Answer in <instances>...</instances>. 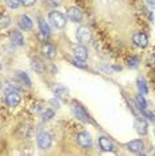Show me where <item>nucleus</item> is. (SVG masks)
<instances>
[{
	"mask_svg": "<svg viewBox=\"0 0 155 156\" xmlns=\"http://www.w3.org/2000/svg\"><path fill=\"white\" fill-rule=\"evenodd\" d=\"M48 19H50L52 26H54L55 28H59V30L64 28L66 24H67L66 15H63V13L59 12V11H51L50 15H48Z\"/></svg>",
	"mask_w": 155,
	"mask_h": 156,
	"instance_id": "f257e3e1",
	"label": "nucleus"
},
{
	"mask_svg": "<svg viewBox=\"0 0 155 156\" xmlns=\"http://www.w3.org/2000/svg\"><path fill=\"white\" fill-rule=\"evenodd\" d=\"M5 101H7V104H8L9 107L15 108V107H17V105L20 104L22 98H20V95H19V92L17 91H13V90L7 88V91H5Z\"/></svg>",
	"mask_w": 155,
	"mask_h": 156,
	"instance_id": "f03ea898",
	"label": "nucleus"
},
{
	"mask_svg": "<svg viewBox=\"0 0 155 156\" xmlns=\"http://www.w3.org/2000/svg\"><path fill=\"white\" fill-rule=\"evenodd\" d=\"M38 145L40 150H48V148L52 145V137L51 135L45 131H41V132L38 133Z\"/></svg>",
	"mask_w": 155,
	"mask_h": 156,
	"instance_id": "7ed1b4c3",
	"label": "nucleus"
},
{
	"mask_svg": "<svg viewBox=\"0 0 155 156\" xmlns=\"http://www.w3.org/2000/svg\"><path fill=\"white\" fill-rule=\"evenodd\" d=\"M67 17L74 23H80L83 19V12L79 7H70L67 9Z\"/></svg>",
	"mask_w": 155,
	"mask_h": 156,
	"instance_id": "20e7f679",
	"label": "nucleus"
},
{
	"mask_svg": "<svg viewBox=\"0 0 155 156\" xmlns=\"http://www.w3.org/2000/svg\"><path fill=\"white\" fill-rule=\"evenodd\" d=\"M76 140H78V144L82 148H90L91 145H92V137H91V135L88 132H86V131L78 133Z\"/></svg>",
	"mask_w": 155,
	"mask_h": 156,
	"instance_id": "39448f33",
	"label": "nucleus"
},
{
	"mask_svg": "<svg viewBox=\"0 0 155 156\" xmlns=\"http://www.w3.org/2000/svg\"><path fill=\"white\" fill-rule=\"evenodd\" d=\"M76 39L80 41V43H87V41L91 40V31L88 27H79L76 30Z\"/></svg>",
	"mask_w": 155,
	"mask_h": 156,
	"instance_id": "423d86ee",
	"label": "nucleus"
},
{
	"mask_svg": "<svg viewBox=\"0 0 155 156\" xmlns=\"http://www.w3.org/2000/svg\"><path fill=\"white\" fill-rule=\"evenodd\" d=\"M72 112H74V115H75L79 120H82V122H84V123H88L90 122V115L84 111L82 105L74 104L72 105Z\"/></svg>",
	"mask_w": 155,
	"mask_h": 156,
	"instance_id": "0eeeda50",
	"label": "nucleus"
},
{
	"mask_svg": "<svg viewBox=\"0 0 155 156\" xmlns=\"http://www.w3.org/2000/svg\"><path fill=\"white\" fill-rule=\"evenodd\" d=\"M132 41H134V44H135L136 47H139V48H146L147 45H149V37H147L144 34H142V32L134 35Z\"/></svg>",
	"mask_w": 155,
	"mask_h": 156,
	"instance_id": "6e6552de",
	"label": "nucleus"
},
{
	"mask_svg": "<svg viewBox=\"0 0 155 156\" xmlns=\"http://www.w3.org/2000/svg\"><path fill=\"white\" fill-rule=\"evenodd\" d=\"M74 56H75V60H79V62H86L87 60V49L83 45H75L74 47Z\"/></svg>",
	"mask_w": 155,
	"mask_h": 156,
	"instance_id": "1a4fd4ad",
	"label": "nucleus"
},
{
	"mask_svg": "<svg viewBox=\"0 0 155 156\" xmlns=\"http://www.w3.org/2000/svg\"><path fill=\"white\" fill-rule=\"evenodd\" d=\"M98 144H99V148L102 151H104V152H111V151H114V143L108 139V137H106V136H102L99 137V140H98Z\"/></svg>",
	"mask_w": 155,
	"mask_h": 156,
	"instance_id": "9d476101",
	"label": "nucleus"
},
{
	"mask_svg": "<svg viewBox=\"0 0 155 156\" xmlns=\"http://www.w3.org/2000/svg\"><path fill=\"white\" fill-rule=\"evenodd\" d=\"M127 148H128L130 152H132V154H140L144 148V143L140 139H136V140L130 141L127 144Z\"/></svg>",
	"mask_w": 155,
	"mask_h": 156,
	"instance_id": "9b49d317",
	"label": "nucleus"
},
{
	"mask_svg": "<svg viewBox=\"0 0 155 156\" xmlns=\"http://www.w3.org/2000/svg\"><path fill=\"white\" fill-rule=\"evenodd\" d=\"M41 51H43V54H44L45 58L50 59V60L55 59L56 55H58V51H56V48L52 44H50V43L43 44V48H41Z\"/></svg>",
	"mask_w": 155,
	"mask_h": 156,
	"instance_id": "f8f14e48",
	"label": "nucleus"
},
{
	"mask_svg": "<svg viewBox=\"0 0 155 156\" xmlns=\"http://www.w3.org/2000/svg\"><path fill=\"white\" fill-rule=\"evenodd\" d=\"M17 23H19V27L22 28V30H24V31L32 30V26H34L32 20H31L27 15H22V16H20L19 20H17Z\"/></svg>",
	"mask_w": 155,
	"mask_h": 156,
	"instance_id": "ddd939ff",
	"label": "nucleus"
},
{
	"mask_svg": "<svg viewBox=\"0 0 155 156\" xmlns=\"http://www.w3.org/2000/svg\"><path fill=\"white\" fill-rule=\"evenodd\" d=\"M9 36H11V41L15 45H17V47H22V45H24V37H23V35H22L20 31L13 30Z\"/></svg>",
	"mask_w": 155,
	"mask_h": 156,
	"instance_id": "4468645a",
	"label": "nucleus"
},
{
	"mask_svg": "<svg viewBox=\"0 0 155 156\" xmlns=\"http://www.w3.org/2000/svg\"><path fill=\"white\" fill-rule=\"evenodd\" d=\"M54 92H55L56 98L62 99V100H67V96H68V91H67L66 87H63V86H56V87H54Z\"/></svg>",
	"mask_w": 155,
	"mask_h": 156,
	"instance_id": "2eb2a0df",
	"label": "nucleus"
},
{
	"mask_svg": "<svg viewBox=\"0 0 155 156\" xmlns=\"http://www.w3.org/2000/svg\"><path fill=\"white\" fill-rule=\"evenodd\" d=\"M32 68L35 72H38V73H43L44 72V69H45V67H44V63L41 62L39 58H34L32 59Z\"/></svg>",
	"mask_w": 155,
	"mask_h": 156,
	"instance_id": "dca6fc26",
	"label": "nucleus"
},
{
	"mask_svg": "<svg viewBox=\"0 0 155 156\" xmlns=\"http://www.w3.org/2000/svg\"><path fill=\"white\" fill-rule=\"evenodd\" d=\"M135 129L139 135H146L147 133V123L142 119L136 120L135 122Z\"/></svg>",
	"mask_w": 155,
	"mask_h": 156,
	"instance_id": "f3484780",
	"label": "nucleus"
},
{
	"mask_svg": "<svg viewBox=\"0 0 155 156\" xmlns=\"http://www.w3.org/2000/svg\"><path fill=\"white\" fill-rule=\"evenodd\" d=\"M39 28H40V32L43 35L44 37H48L51 35V31H50V27H48V24L44 22L43 19L39 20Z\"/></svg>",
	"mask_w": 155,
	"mask_h": 156,
	"instance_id": "a211bd4d",
	"label": "nucleus"
},
{
	"mask_svg": "<svg viewBox=\"0 0 155 156\" xmlns=\"http://www.w3.org/2000/svg\"><path fill=\"white\" fill-rule=\"evenodd\" d=\"M17 79L20 80V83L22 84H26L27 87H31V80H30V77H28V75L26 72H22V71H19L17 72Z\"/></svg>",
	"mask_w": 155,
	"mask_h": 156,
	"instance_id": "6ab92c4d",
	"label": "nucleus"
},
{
	"mask_svg": "<svg viewBox=\"0 0 155 156\" xmlns=\"http://www.w3.org/2000/svg\"><path fill=\"white\" fill-rule=\"evenodd\" d=\"M138 88H139V91L142 92L143 95H146L147 92H149V88H147L146 80H144L143 77H139V79H138Z\"/></svg>",
	"mask_w": 155,
	"mask_h": 156,
	"instance_id": "aec40b11",
	"label": "nucleus"
},
{
	"mask_svg": "<svg viewBox=\"0 0 155 156\" xmlns=\"http://www.w3.org/2000/svg\"><path fill=\"white\" fill-rule=\"evenodd\" d=\"M11 24V19H9L8 15H2L0 16V27L2 28H7Z\"/></svg>",
	"mask_w": 155,
	"mask_h": 156,
	"instance_id": "412c9836",
	"label": "nucleus"
},
{
	"mask_svg": "<svg viewBox=\"0 0 155 156\" xmlns=\"http://www.w3.org/2000/svg\"><path fill=\"white\" fill-rule=\"evenodd\" d=\"M136 103H138V107H139L140 109H146V107H147V101L143 99L142 95H138V96H136Z\"/></svg>",
	"mask_w": 155,
	"mask_h": 156,
	"instance_id": "4be33fe9",
	"label": "nucleus"
},
{
	"mask_svg": "<svg viewBox=\"0 0 155 156\" xmlns=\"http://www.w3.org/2000/svg\"><path fill=\"white\" fill-rule=\"evenodd\" d=\"M52 116H54V111H52V109H47V111L43 113V120H50V119H52Z\"/></svg>",
	"mask_w": 155,
	"mask_h": 156,
	"instance_id": "5701e85b",
	"label": "nucleus"
},
{
	"mask_svg": "<svg viewBox=\"0 0 155 156\" xmlns=\"http://www.w3.org/2000/svg\"><path fill=\"white\" fill-rule=\"evenodd\" d=\"M138 62H139V59L138 58H132V59H130V67H131V68H136V67H138Z\"/></svg>",
	"mask_w": 155,
	"mask_h": 156,
	"instance_id": "b1692460",
	"label": "nucleus"
},
{
	"mask_svg": "<svg viewBox=\"0 0 155 156\" xmlns=\"http://www.w3.org/2000/svg\"><path fill=\"white\" fill-rule=\"evenodd\" d=\"M20 4H22V2H7V5L9 8H17Z\"/></svg>",
	"mask_w": 155,
	"mask_h": 156,
	"instance_id": "393cba45",
	"label": "nucleus"
},
{
	"mask_svg": "<svg viewBox=\"0 0 155 156\" xmlns=\"http://www.w3.org/2000/svg\"><path fill=\"white\" fill-rule=\"evenodd\" d=\"M74 64H75V66H79V67H82V68H86V66L83 64V62H79V60H74Z\"/></svg>",
	"mask_w": 155,
	"mask_h": 156,
	"instance_id": "a878e982",
	"label": "nucleus"
},
{
	"mask_svg": "<svg viewBox=\"0 0 155 156\" xmlns=\"http://www.w3.org/2000/svg\"><path fill=\"white\" fill-rule=\"evenodd\" d=\"M35 2L32 0V2H22V5H26V7H30V5H34Z\"/></svg>",
	"mask_w": 155,
	"mask_h": 156,
	"instance_id": "bb28decb",
	"label": "nucleus"
},
{
	"mask_svg": "<svg viewBox=\"0 0 155 156\" xmlns=\"http://www.w3.org/2000/svg\"><path fill=\"white\" fill-rule=\"evenodd\" d=\"M147 5H150V7H155V2H147Z\"/></svg>",
	"mask_w": 155,
	"mask_h": 156,
	"instance_id": "cd10ccee",
	"label": "nucleus"
},
{
	"mask_svg": "<svg viewBox=\"0 0 155 156\" xmlns=\"http://www.w3.org/2000/svg\"><path fill=\"white\" fill-rule=\"evenodd\" d=\"M139 156H146V155H139Z\"/></svg>",
	"mask_w": 155,
	"mask_h": 156,
	"instance_id": "c85d7f7f",
	"label": "nucleus"
},
{
	"mask_svg": "<svg viewBox=\"0 0 155 156\" xmlns=\"http://www.w3.org/2000/svg\"><path fill=\"white\" fill-rule=\"evenodd\" d=\"M0 88H2V83H0Z\"/></svg>",
	"mask_w": 155,
	"mask_h": 156,
	"instance_id": "c756f323",
	"label": "nucleus"
},
{
	"mask_svg": "<svg viewBox=\"0 0 155 156\" xmlns=\"http://www.w3.org/2000/svg\"><path fill=\"white\" fill-rule=\"evenodd\" d=\"M0 69H2V64H0Z\"/></svg>",
	"mask_w": 155,
	"mask_h": 156,
	"instance_id": "7c9ffc66",
	"label": "nucleus"
},
{
	"mask_svg": "<svg viewBox=\"0 0 155 156\" xmlns=\"http://www.w3.org/2000/svg\"><path fill=\"white\" fill-rule=\"evenodd\" d=\"M24 156H30V155H24Z\"/></svg>",
	"mask_w": 155,
	"mask_h": 156,
	"instance_id": "2f4dec72",
	"label": "nucleus"
},
{
	"mask_svg": "<svg viewBox=\"0 0 155 156\" xmlns=\"http://www.w3.org/2000/svg\"><path fill=\"white\" fill-rule=\"evenodd\" d=\"M154 156H155V152H154Z\"/></svg>",
	"mask_w": 155,
	"mask_h": 156,
	"instance_id": "473e14b6",
	"label": "nucleus"
}]
</instances>
